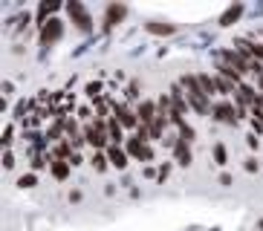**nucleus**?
<instances>
[{"label": "nucleus", "mask_w": 263, "mask_h": 231, "mask_svg": "<svg viewBox=\"0 0 263 231\" xmlns=\"http://www.w3.org/2000/svg\"><path fill=\"white\" fill-rule=\"evenodd\" d=\"M182 87H185V99L191 101V107L197 110V113H209V95L202 92L197 75H185L182 78Z\"/></svg>", "instance_id": "obj_1"}, {"label": "nucleus", "mask_w": 263, "mask_h": 231, "mask_svg": "<svg viewBox=\"0 0 263 231\" xmlns=\"http://www.w3.org/2000/svg\"><path fill=\"white\" fill-rule=\"evenodd\" d=\"M67 12H70L72 23H76L81 32H90V29H93V17H90V12H87V9L78 3V0H70V3H67Z\"/></svg>", "instance_id": "obj_2"}, {"label": "nucleus", "mask_w": 263, "mask_h": 231, "mask_svg": "<svg viewBox=\"0 0 263 231\" xmlns=\"http://www.w3.org/2000/svg\"><path fill=\"white\" fill-rule=\"evenodd\" d=\"M61 32H64V26H61V21H58V17L47 21V23H44V29H41V44H44V46H49L52 41H58V38H61Z\"/></svg>", "instance_id": "obj_3"}, {"label": "nucleus", "mask_w": 263, "mask_h": 231, "mask_svg": "<svg viewBox=\"0 0 263 231\" xmlns=\"http://www.w3.org/2000/svg\"><path fill=\"white\" fill-rule=\"evenodd\" d=\"M211 113H214L217 122H226V124H234V122H237V116H234V107L229 104V101H217L214 107H211Z\"/></svg>", "instance_id": "obj_4"}, {"label": "nucleus", "mask_w": 263, "mask_h": 231, "mask_svg": "<svg viewBox=\"0 0 263 231\" xmlns=\"http://www.w3.org/2000/svg\"><path fill=\"white\" fill-rule=\"evenodd\" d=\"M127 15V6H119V3H110L107 12H104V29H113L122 17Z\"/></svg>", "instance_id": "obj_5"}, {"label": "nucleus", "mask_w": 263, "mask_h": 231, "mask_svg": "<svg viewBox=\"0 0 263 231\" xmlns=\"http://www.w3.org/2000/svg\"><path fill=\"white\" fill-rule=\"evenodd\" d=\"M174 153H177V162L182 165V168H188V165H191V159H194L191 147H188L185 142H179V139H177V145H174Z\"/></svg>", "instance_id": "obj_6"}, {"label": "nucleus", "mask_w": 263, "mask_h": 231, "mask_svg": "<svg viewBox=\"0 0 263 231\" xmlns=\"http://www.w3.org/2000/svg\"><path fill=\"white\" fill-rule=\"evenodd\" d=\"M145 29L151 32V35H171L177 26H174V23H162V21H147Z\"/></svg>", "instance_id": "obj_7"}, {"label": "nucleus", "mask_w": 263, "mask_h": 231, "mask_svg": "<svg viewBox=\"0 0 263 231\" xmlns=\"http://www.w3.org/2000/svg\"><path fill=\"white\" fill-rule=\"evenodd\" d=\"M49 168H52V177L55 179H67L70 177V162H64V159H55V162H49Z\"/></svg>", "instance_id": "obj_8"}, {"label": "nucleus", "mask_w": 263, "mask_h": 231, "mask_svg": "<svg viewBox=\"0 0 263 231\" xmlns=\"http://www.w3.org/2000/svg\"><path fill=\"white\" fill-rule=\"evenodd\" d=\"M116 116L122 119V124H127V127H139V119H136L139 113H133L130 107H116Z\"/></svg>", "instance_id": "obj_9"}, {"label": "nucleus", "mask_w": 263, "mask_h": 231, "mask_svg": "<svg viewBox=\"0 0 263 231\" xmlns=\"http://www.w3.org/2000/svg\"><path fill=\"white\" fill-rule=\"evenodd\" d=\"M107 159H110V165H116L119 170L127 168V153H124V150H119V147H110V150H107Z\"/></svg>", "instance_id": "obj_10"}, {"label": "nucleus", "mask_w": 263, "mask_h": 231, "mask_svg": "<svg viewBox=\"0 0 263 231\" xmlns=\"http://www.w3.org/2000/svg\"><path fill=\"white\" fill-rule=\"evenodd\" d=\"M240 12H243V6H229L223 12V17H220V26H232V21H237Z\"/></svg>", "instance_id": "obj_11"}, {"label": "nucleus", "mask_w": 263, "mask_h": 231, "mask_svg": "<svg viewBox=\"0 0 263 231\" xmlns=\"http://www.w3.org/2000/svg\"><path fill=\"white\" fill-rule=\"evenodd\" d=\"M151 127V139H162V130H165V116H156L154 122L147 124Z\"/></svg>", "instance_id": "obj_12"}, {"label": "nucleus", "mask_w": 263, "mask_h": 231, "mask_svg": "<svg viewBox=\"0 0 263 231\" xmlns=\"http://www.w3.org/2000/svg\"><path fill=\"white\" fill-rule=\"evenodd\" d=\"M237 101H240V104H252V101H257V99H255V90L243 84V87L237 90Z\"/></svg>", "instance_id": "obj_13"}, {"label": "nucleus", "mask_w": 263, "mask_h": 231, "mask_svg": "<svg viewBox=\"0 0 263 231\" xmlns=\"http://www.w3.org/2000/svg\"><path fill=\"white\" fill-rule=\"evenodd\" d=\"M179 142H185V145H191V142H194V127H188L185 122L179 124Z\"/></svg>", "instance_id": "obj_14"}, {"label": "nucleus", "mask_w": 263, "mask_h": 231, "mask_svg": "<svg viewBox=\"0 0 263 231\" xmlns=\"http://www.w3.org/2000/svg\"><path fill=\"white\" fill-rule=\"evenodd\" d=\"M211 150H214V159H217V165H226V162H229V153H226V147L220 145V142H217V145L211 147Z\"/></svg>", "instance_id": "obj_15"}, {"label": "nucleus", "mask_w": 263, "mask_h": 231, "mask_svg": "<svg viewBox=\"0 0 263 231\" xmlns=\"http://www.w3.org/2000/svg\"><path fill=\"white\" fill-rule=\"evenodd\" d=\"M90 165H93L96 170H104V168H107V156H104V153H93V159H90Z\"/></svg>", "instance_id": "obj_16"}, {"label": "nucleus", "mask_w": 263, "mask_h": 231, "mask_svg": "<svg viewBox=\"0 0 263 231\" xmlns=\"http://www.w3.org/2000/svg\"><path fill=\"white\" fill-rule=\"evenodd\" d=\"M110 139H113V142H122V127H119V122H113V119H110Z\"/></svg>", "instance_id": "obj_17"}, {"label": "nucleus", "mask_w": 263, "mask_h": 231, "mask_svg": "<svg viewBox=\"0 0 263 231\" xmlns=\"http://www.w3.org/2000/svg\"><path fill=\"white\" fill-rule=\"evenodd\" d=\"M17 185H21V188H32V185H35V174H24V177L17 179Z\"/></svg>", "instance_id": "obj_18"}, {"label": "nucleus", "mask_w": 263, "mask_h": 231, "mask_svg": "<svg viewBox=\"0 0 263 231\" xmlns=\"http://www.w3.org/2000/svg\"><path fill=\"white\" fill-rule=\"evenodd\" d=\"M55 153H58V156L64 159V156L70 153V142H64V145H58V147H55Z\"/></svg>", "instance_id": "obj_19"}, {"label": "nucleus", "mask_w": 263, "mask_h": 231, "mask_svg": "<svg viewBox=\"0 0 263 231\" xmlns=\"http://www.w3.org/2000/svg\"><path fill=\"white\" fill-rule=\"evenodd\" d=\"M252 55L263 61V44H252Z\"/></svg>", "instance_id": "obj_20"}, {"label": "nucleus", "mask_w": 263, "mask_h": 231, "mask_svg": "<svg viewBox=\"0 0 263 231\" xmlns=\"http://www.w3.org/2000/svg\"><path fill=\"white\" fill-rule=\"evenodd\" d=\"M127 95H130V99H136V95H139V84H136V81L127 87Z\"/></svg>", "instance_id": "obj_21"}, {"label": "nucleus", "mask_w": 263, "mask_h": 231, "mask_svg": "<svg viewBox=\"0 0 263 231\" xmlns=\"http://www.w3.org/2000/svg\"><path fill=\"white\" fill-rule=\"evenodd\" d=\"M257 168H260V165H257V159H246V170H252V174H255Z\"/></svg>", "instance_id": "obj_22"}, {"label": "nucleus", "mask_w": 263, "mask_h": 231, "mask_svg": "<svg viewBox=\"0 0 263 231\" xmlns=\"http://www.w3.org/2000/svg\"><path fill=\"white\" fill-rule=\"evenodd\" d=\"M220 185H232V177L229 174H220Z\"/></svg>", "instance_id": "obj_23"}]
</instances>
